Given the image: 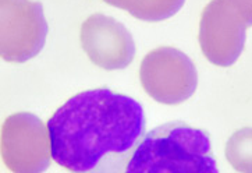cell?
I'll use <instances>...</instances> for the list:
<instances>
[{"mask_svg":"<svg viewBox=\"0 0 252 173\" xmlns=\"http://www.w3.org/2000/svg\"><path fill=\"white\" fill-rule=\"evenodd\" d=\"M46 127L57 165L75 173H123L147 134V116L128 95L95 88L67 99Z\"/></svg>","mask_w":252,"mask_h":173,"instance_id":"cell-1","label":"cell"},{"mask_svg":"<svg viewBox=\"0 0 252 173\" xmlns=\"http://www.w3.org/2000/svg\"><path fill=\"white\" fill-rule=\"evenodd\" d=\"M127 173H218L211 137L184 122H169L144 136Z\"/></svg>","mask_w":252,"mask_h":173,"instance_id":"cell-2","label":"cell"}]
</instances>
